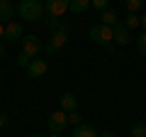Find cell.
Here are the masks:
<instances>
[{"mask_svg": "<svg viewBox=\"0 0 146 137\" xmlns=\"http://www.w3.org/2000/svg\"><path fill=\"white\" fill-rule=\"evenodd\" d=\"M44 0H20L17 5V15L22 17L25 22H36L44 17Z\"/></svg>", "mask_w": 146, "mask_h": 137, "instance_id": "6da1fadb", "label": "cell"}, {"mask_svg": "<svg viewBox=\"0 0 146 137\" xmlns=\"http://www.w3.org/2000/svg\"><path fill=\"white\" fill-rule=\"evenodd\" d=\"M49 34H51V37H49L46 47H44V54L51 56V54L61 52V49L66 47V42H68V25H66V22H61V27L54 30V32H49Z\"/></svg>", "mask_w": 146, "mask_h": 137, "instance_id": "7a4b0ae2", "label": "cell"}, {"mask_svg": "<svg viewBox=\"0 0 146 137\" xmlns=\"http://www.w3.org/2000/svg\"><path fill=\"white\" fill-rule=\"evenodd\" d=\"M90 37H93L95 44L107 47V44L115 42V27H107V25H102V22H98V25L90 27Z\"/></svg>", "mask_w": 146, "mask_h": 137, "instance_id": "3957f363", "label": "cell"}, {"mask_svg": "<svg viewBox=\"0 0 146 137\" xmlns=\"http://www.w3.org/2000/svg\"><path fill=\"white\" fill-rule=\"evenodd\" d=\"M44 10L49 12V17L61 20V17L71 10V0H44Z\"/></svg>", "mask_w": 146, "mask_h": 137, "instance_id": "277c9868", "label": "cell"}, {"mask_svg": "<svg viewBox=\"0 0 146 137\" xmlns=\"http://www.w3.org/2000/svg\"><path fill=\"white\" fill-rule=\"evenodd\" d=\"M46 125H49V130H51V132H58V135H61V132L68 127V113H63V110H54L51 115H49Z\"/></svg>", "mask_w": 146, "mask_h": 137, "instance_id": "5b68a950", "label": "cell"}, {"mask_svg": "<svg viewBox=\"0 0 146 137\" xmlns=\"http://www.w3.org/2000/svg\"><path fill=\"white\" fill-rule=\"evenodd\" d=\"M42 52V44H39V39L34 37V34H27V37H22V54H25L27 59H36V54Z\"/></svg>", "mask_w": 146, "mask_h": 137, "instance_id": "8992f818", "label": "cell"}, {"mask_svg": "<svg viewBox=\"0 0 146 137\" xmlns=\"http://www.w3.org/2000/svg\"><path fill=\"white\" fill-rule=\"evenodd\" d=\"M46 71H49L46 59H32L29 66H27V74H29V79H42V76H46Z\"/></svg>", "mask_w": 146, "mask_h": 137, "instance_id": "52a82bcc", "label": "cell"}, {"mask_svg": "<svg viewBox=\"0 0 146 137\" xmlns=\"http://www.w3.org/2000/svg\"><path fill=\"white\" fill-rule=\"evenodd\" d=\"M5 39L7 42H22V27L15 20L5 22Z\"/></svg>", "mask_w": 146, "mask_h": 137, "instance_id": "ba28073f", "label": "cell"}, {"mask_svg": "<svg viewBox=\"0 0 146 137\" xmlns=\"http://www.w3.org/2000/svg\"><path fill=\"white\" fill-rule=\"evenodd\" d=\"M58 103H61V110H63V113L78 110V98H76L73 93H63L61 98H58Z\"/></svg>", "mask_w": 146, "mask_h": 137, "instance_id": "9c48e42d", "label": "cell"}, {"mask_svg": "<svg viewBox=\"0 0 146 137\" xmlns=\"http://www.w3.org/2000/svg\"><path fill=\"white\" fill-rule=\"evenodd\" d=\"M115 42H117V44H122V47L131 42V32L127 30L122 22H117V25H115Z\"/></svg>", "mask_w": 146, "mask_h": 137, "instance_id": "30bf717a", "label": "cell"}, {"mask_svg": "<svg viewBox=\"0 0 146 137\" xmlns=\"http://www.w3.org/2000/svg\"><path fill=\"white\" fill-rule=\"evenodd\" d=\"M15 17V5H12L10 0H0V22L5 25Z\"/></svg>", "mask_w": 146, "mask_h": 137, "instance_id": "8fae6325", "label": "cell"}, {"mask_svg": "<svg viewBox=\"0 0 146 137\" xmlns=\"http://www.w3.org/2000/svg\"><path fill=\"white\" fill-rule=\"evenodd\" d=\"M73 137H100V135L95 132L93 125H85L83 122V125H78L76 130H73Z\"/></svg>", "mask_w": 146, "mask_h": 137, "instance_id": "7c38bea8", "label": "cell"}, {"mask_svg": "<svg viewBox=\"0 0 146 137\" xmlns=\"http://www.w3.org/2000/svg\"><path fill=\"white\" fill-rule=\"evenodd\" d=\"M100 22L107 25V27H115L117 25V12L115 10H102V12H100Z\"/></svg>", "mask_w": 146, "mask_h": 137, "instance_id": "4fadbf2b", "label": "cell"}, {"mask_svg": "<svg viewBox=\"0 0 146 137\" xmlns=\"http://www.w3.org/2000/svg\"><path fill=\"white\" fill-rule=\"evenodd\" d=\"M71 10L76 15H83V12L90 10V0H71Z\"/></svg>", "mask_w": 146, "mask_h": 137, "instance_id": "5bb4252c", "label": "cell"}, {"mask_svg": "<svg viewBox=\"0 0 146 137\" xmlns=\"http://www.w3.org/2000/svg\"><path fill=\"white\" fill-rule=\"evenodd\" d=\"M122 25H124L129 32H134L136 27H141V17H139V15H131V12H129V15L124 17V22H122Z\"/></svg>", "mask_w": 146, "mask_h": 137, "instance_id": "9a60e30c", "label": "cell"}, {"mask_svg": "<svg viewBox=\"0 0 146 137\" xmlns=\"http://www.w3.org/2000/svg\"><path fill=\"white\" fill-rule=\"evenodd\" d=\"M124 5H127V12L136 15V12L141 10V5H144V0H124Z\"/></svg>", "mask_w": 146, "mask_h": 137, "instance_id": "2e32d148", "label": "cell"}, {"mask_svg": "<svg viewBox=\"0 0 146 137\" xmlns=\"http://www.w3.org/2000/svg\"><path fill=\"white\" fill-rule=\"evenodd\" d=\"M131 137H146V122H136V125H131Z\"/></svg>", "mask_w": 146, "mask_h": 137, "instance_id": "e0dca14e", "label": "cell"}, {"mask_svg": "<svg viewBox=\"0 0 146 137\" xmlns=\"http://www.w3.org/2000/svg\"><path fill=\"white\" fill-rule=\"evenodd\" d=\"M134 42H136V49H139V52L146 56V32H141V34L134 39Z\"/></svg>", "mask_w": 146, "mask_h": 137, "instance_id": "ac0fdd59", "label": "cell"}, {"mask_svg": "<svg viewBox=\"0 0 146 137\" xmlns=\"http://www.w3.org/2000/svg\"><path fill=\"white\" fill-rule=\"evenodd\" d=\"M68 125H83V118H80V113L78 110H73V113H68Z\"/></svg>", "mask_w": 146, "mask_h": 137, "instance_id": "d6986e66", "label": "cell"}, {"mask_svg": "<svg viewBox=\"0 0 146 137\" xmlns=\"http://www.w3.org/2000/svg\"><path fill=\"white\" fill-rule=\"evenodd\" d=\"M107 3L110 0H90V7H95V10H107Z\"/></svg>", "mask_w": 146, "mask_h": 137, "instance_id": "ffe728a7", "label": "cell"}, {"mask_svg": "<svg viewBox=\"0 0 146 137\" xmlns=\"http://www.w3.org/2000/svg\"><path fill=\"white\" fill-rule=\"evenodd\" d=\"M17 64H20V66H25V68H27V66H29V59H27L25 54L20 52V54H17Z\"/></svg>", "mask_w": 146, "mask_h": 137, "instance_id": "44dd1931", "label": "cell"}, {"mask_svg": "<svg viewBox=\"0 0 146 137\" xmlns=\"http://www.w3.org/2000/svg\"><path fill=\"white\" fill-rule=\"evenodd\" d=\"M7 125H10V115L0 113V130H3V127H7Z\"/></svg>", "mask_w": 146, "mask_h": 137, "instance_id": "7402d4cb", "label": "cell"}, {"mask_svg": "<svg viewBox=\"0 0 146 137\" xmlns=\"http://www.w3.org/2000/svg\"><path fill=\"white\" fill-rule=\"evenodd\" d=\"M3 39H5V25L0 22V42H3Z\"/></svg>", "mask_w": 146, "mask_h": 137, "instance_id": "603a6c76", "label": "cell"}, {"mask_svg": "<svg viewBox=\"0 0 146 137\" xmlns=\"http://www.w3.org/2000/svg\"><path fill=\"white\" fill-rule=\"evenodd\" d=\"M100 137H117V135H115V132H112V130H107V132H102V135H100Z\"/></svg>", "mask_w": 146, "mask_h": 137, "instance_id": "cb8c5ba5", "label": "cell"}, {"mask_svg": "<svg viewBox=\"0 0 146 137\" xmlns=\"http://www.w3.org/2000/svg\"><path fill=\"white\" fill-rule=\"evenodd\" d=\"M141 27H144V32H146V12L141 15Z\"/></svg>", "mask_w": 146, "mask_h": 137, "instance_id": "d4e9b609", "label": "cell"}, {"mask_svg": "<svg viewBox=\"0 0 146 137\" xmlns=\"http://www.w3.org/2000/svg\"><path fill=\"white\" fill-rule=\"evenodd\" d=\"M3 56H5V44L0 42V59H3Z\"/></svg>", "mask_w": 146, "mask_h": 137, "instance_id": "484cf974", "label": "cell"}, {"mask_svg": "<svg viewBox=\"0 0 146 137\" xmlns=\"http://www.w3.org/2000/svg\"><path fill=\"white\" fill-rule=\"evenodd\" d=\"M49 137H61V135H58V132H51V135H49Z\"/></svg>", "mask_w": 146, "mask_h": 137, "instance_id": "4316f807", "label": "cell"}, {"mask_svg": "<svg viewBox=\"0 0 146 137\" xmlns=\"http://www.w3.org/2000/svg\"><path fill=\"white\" fill-rule=\"evenodd\" d=\"M29 137H42V135H36V132H34V135H29Z\"/></svg>", "mask_w": 146, "mask_h": 137, "instance_id": "83f0119b", "label": "cell"}]
</instances>
